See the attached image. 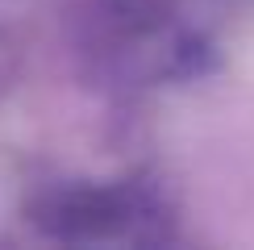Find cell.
<instances>
[{
    "instance_id": "cell-1",
    "label": "cell",
    "mask_w": 254,
    "mask_h": 250,
    "mask_svg": "<svg viewBox=\"0 0 254 250\" xmlns=\"http://www.w3.org/2000/svg\"><path fill=\"white\" fill-rule=\"evenodd\" d=\"M129 221V200L113 188H79L46 204V225L63 238H104Z\"/></svg>"
}]
</instances>
